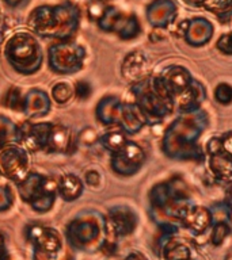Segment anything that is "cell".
<instances>
[{"instance_id": "obj_1", "label": "cell", "mask_w": 232, "mask_h": 260, "mask_svg": "<svg viewBox=\"0 0 232 260\" xmlns=\"http://www.w3.org/2000/svg\"><path fill=\"white\" fill-rule=\"evenodd\" d=\"M191 205L186 183L178 175L156 183L148 192V214L162 235L174 236L179 231Z\"/></svg>"}, {"instance_id": "obj_2", "label": "cell", "mask_w": 232, "mask_h": 260, "mask_svg": "<svg viewBox=\"0 0 232 260\" xmlns=\"http://www.w3.org/2000/svg\"><path fill=\"white\" fill-rule=\"evenodd\" d=\"M208 126L209 115L205 110L182 113L167 126L163 134L160 144L163 154L179 161H204L205 152L198 141Z\"/></svg>"}, {"instance_id": "obj_3", "label": "cell", "mask_w": 232, "mask_h": 260, "mask_svg": "<svg viewBox=\"0 0 232 260\" xmlns=\"http://www.w3.org/2000/svg\"><path fill=\"white\" fill-rule=\"evenodd\" d=\"M27 23L36 36L59 42L71 41L80 26V10L72 2L45 4L30 12Z\"/></svg>"}, {"instance_id": "obj_4", "label": "cell", "mask_w": 232, "mask_h": 260, "mask_svg": "<svg viewBox=\"0 0 232 260\" xmlns=\"http://www.w3.org/2000/svg\"><path fill=\"white\" fill-rule=\"evenodd\" d=\"M65 241L72 251L95 253L109 247L106 214L85 209L73 215L65 225Z\"/></svg>"}, {"instance_id": "obj_5", "label": "cell", "mask_w": 232, "mask_h": 260, "mask_svg": "<svg viewBox=\"0 0 232 260\" xmlns=\"http://www.w3.org/2000/svg\"><path fill=\"white\" fill-rule=\"evenodd\" d=\"M130 92L134 96V103L146 118L147 125L160 123L175 109V99L167 91L159 75L146 76L133 83Z\"/></svg>"}, {"instance_id": "obj_6", "label": "cell", "mask_w": 232, "mask_h": 260, "mask_svg": "<svg viewBox=\"0 0 232 260\" xmlns=\"http://www.w3.org/2000/svg\"><path fill=\"white\" fill-rule=\"evenodd\" d=\"M3 54L7 64L22 76L36 75L44 65V49L33 32L18 31L10 37Z\"/></svg>"}, {"instance_id": "obj_7", "label": "cell", "mask_w": 232, "mask_h": 260, "mask_svg": "<svg viewBox=\"0 0 232 260\" xmlns=\"http://www.w3.org/2000/svg\"><path fill=\"white\" fill-rule=\"evenodd\" d=\"M24 236L33 248V260H75L73 251L56 228L30 223Z\"/></svg>"}, {"instance_id": "obj_8", "label": "cell", "mask_w": 232, "mask_h": 260, "mask_svg": "<svg viewBox=\"0 0 232 260\" xmlns=\"http://www.w3.org/2000/svg\"><path fill=\"white\" fill-rule=\"evenodd\" d=\"M20 199L27 203L38 214H46L52 210L57 201V180L30 171L23 180L16 183Z\"/></svg>"}, {"instance_id": "obj_9", "label": "cell", "mask_w": 232, "mask_h": 260, "mask_svg": "<svg viewBox=\"0 0 232 260\" xmlns=\"http://www.w3.org/2000/svg\"><path fill=\"white\" fill-rule=\"evenodd\" d=\"M87 52L73 41H63L49 46L48 49V67L53 73L60 76L76 75L83 69Z\"/></svg>"}, {"instance_id": "obj_10", "label": "cell", "mask_w": 232, "mask_h": 260, "mask_svg": "<svg viewBox=\"0 0 232 260\" xmlns=\"http://www.w3.org/2000/svg\"><path fill=\"white\" fill-rule=\"evenodd\" d=\"M98 27L105 32H113L121 40L130 41L137 38L141 32V24L134 14H126L120 8L106 7L97 20Z\"/></svg>"}, {"instance_id": "obj_11", "label": "cell", "mask_w": 232, "mask_h": 260, "mask_svg": "<svg viewBox=\"0 0 232 260\" xmlns=\"http://www.w3.org/2000/svg\"><path fill=\"white\" fill-rule=\"evenodd\" d=\"M30 172V153L20 144L0 149V175L12 183H19Z\"/></svg>"}, {"instance_id": "obj_12", "label": "cell", "mask_w": 232, "mask_h": 260, "mask_svg": "<svg viewBox=\"0 0 232 260\" xmlns=\"http://www.w3.org/2000/svg\"><path fill=\"white\" fill-rule=\"evenodd\" d=\"M147 160L146 150L136 141L128 140L125 145L115 153L110 154V168L114 174L129 178L138 174Z\"/></svg>"}, {"instance_id": "obj_13", "label": "cell", "mask_w": 232, "mask_h": 260, "mask_svg": "<svg viewBox=\"0 0 232 260\" xmlns=\"http://www.w3.org/2000/svg\"><path fill=\"white\" fill-rule=\"evenodd\" d=\"M106 218L109 229V247L115 245L118 240L132 235L138 225L137 213L128 205L111 206L107 210Z\"/></svg>"}, {"instance_id": "obj_14", "label": "cell", "mask_w": 232, "mask_h": 260, "mask_svg": "<svg viewBox=\"0 0 232 260\" xmlns=\"http://www.w3.org/2000/svg\"><path fill=\"white\" fill-rule=\"evenodd\" d=\"M53 122H30L26 121L19 125L20 129V145L23 144L28 152H42L45 153L48 145L49 136L52 132Z\"/></svg>"}, {"instance_id": "obj_15", "label": "cell", "mask_w": 232, "mask_h": 260, "mask_svg": "<svg viewBox=\"0 0 232 260\" xmlns=\"http://www.w3.org/2000/svg\"><path fill=\"white\" fill-rule=\"evenodd\" d=\"M159 77L175 101L183 92H186L194 81L189 69L182 67V65L175 64L163 69V72L159 75Z\"/></svg>"}, {"instance_id": "obj_16", "label": "cell", "mask_w": 232, "mask_h": 260, "mask_svg": "<svg viewBox=\"0 0 232 260\" xmlns=\"http://www.w3.org/2000/svg\"><path fill=\"white\" fill-rule=\"evenodd\" d=\"M77 146H79L77 133H75L68 126L54 123L49 136L45 153L72 154L76 152Z\"/></svg>"}, {"instance_id": "obj_17", "label": "cell", "mask_w": 232, "mask_h": 260, "mask_svg": "<svg viewBox=\"0 0 232 260\" xmlns=\"http://www.w3.org/2000/svg\"><path fill=\"white\" fill-rule=\"evenodd\" d=\"M213 222H215V215L209 207L191 205L183 217L181 228H185L186 231L190 232L191 236L199 237L205 235L208 229H211Z\"/></svg>"}, {"instance_id": "obj_18", "label": "cell", "mask_w": 232, "mask_h": 260, "mask_svg": "<svg viewBox=\"0 0 232 260\" xmlns=\"http://www.w3.org/2000/svg\"><path fill=\"white\" fill-rule=\"evenodd\" d=\"M52 110V98L41 88H32L24 93L22 113L27 119L45 118Z\"/></svg>"}, {"instance_id": "obj_19", "label": "cell", "mask_w": 232, "mask_h": 260, "mask_svg": "<svg viewBox=\"0 0 232 260\" xmlns=\"http://www.w3.org/2000/svg\"><path fill=\"white\" fill-rule=\"evenodd\" d=\"M178 15V7L172 0H154L147 6L146 18L152 27L166 28Z\"/></svg>"}, {"instance_id": "obj_20", "label": "cell", "mask_w": 232, "mask_h": 260, "mask_svg": "<svg viewBox=\"0 0 232 260\" xmlns=\"http://www.w3.org/2000/svg\"><path fill=\"white\" fill-rule=\"evenodd\" d=\"M215 27L209 19L202 16H195L193 19L186 20V27L183 30V38L187 44L194 48H201L209 44L213 37Z\"/></svg>"}, {"instance_id": "obj_21", "label": "cell", "mask_w": 232, "mask_h": 260, "mask_svg": "<svg viewBox=\"0 0 232 260\" xmlns=\"http://www.w3.org/2000/svg\"><path fill=\"white\" fill-rule=\"evenodd\" d=\"M146 126V118L136 106V103L134 102H122L118 127L126 136H134V134L140 133Z\"/></svg>"}, {"instance_id": "obj_22", "label": "cell", "mask_w": 232, "mask_h": 260, "mask_svg": "<svg viewBox=\"0 0 232 260\" xmlns=\"http://www.w3.org/2000/svg\"><path fill=\"white\" fill-rule=\"evenodd\" d=\"M122 101L114 95H106L97 103L95 118L103 126H118Z\"/></svg>"}, {"instance_id": "obj_23", "label": "cell", "mask_w": 232, "mask_h": 260, "mask_svg": "<svg viewBox=\"0 0 232 260\" xmlns=\"http://www.w3.org/2000/svg\"><path fill=\"white\" fill-rule=\"evenodd\" d=\"M147 64H148V60L144 56V53L140 52V50L128 53L121 64L122 77L130 83L141 80L146 77Z\"/></svg>"}, {"instance_id": "obj_24", "label": "cell", "mask_w": 232, "mask_h": 260, "mask_svg": "<svg viewBox=\"0 0 232 260\" xmlns=\"http://www.w3.org/2000/svg\"><path fill=\"white\" fill-rule=\"evenodd\" d=\"M85 184L79 175L68 172L57 180V194L64 202H75L84 192Z\"/></svg>"}, {"instance_id": "obj_25", "label": "cell", "mask_w": 232, "mask_h": 260, "mask_svg": "<svg viewBox=\"0 0 232 260\" xmlns=\"http://www.w3.org/2000/svg\"><path fill=\"white\" fill-rule=\"evenodd\" d=\"M205 98H207L205 87L199 81L194 80L186 92H183L181 96L177 98L175 106H178L181 114L191 113V111H197V110L202 109V103L205 102Z\"/></svg>"}, {"instance_id": "obj_26", "label": "cell", "mask_w": 232, "mask_h": 260, "mask_svg": "<svg viewBox=\"0 0 232 260\" xmlns=\"http://www.w3.org/2000/svg\"><path fill=\"white\" fill-rule=\"evenodd\" d=\"M209 170L217 180H228L232 178V157L224 153L220 146L217 150L209 152Z\"/></svg>"}, {"instance_id": "obj_27", "label": "cell", "mask_w": 232, "mask_h": 260, "mask_svg": "<svg viewBox=\"0 0 232 260\" xmlns=\"http://www.w3.org/2000/svg\"><path fill=\"white\" fill-rule=\"evenodd\" d=\"M162 239H164L163 243H160V255L164 260H189L191 259L190 248L186 244L177 241L174 236L163 235Z\"/></svg>"}, {"instance_id": "obj_28", "label": "cell", "mask_w": 232, "mask_h": 260, "mask_svg": "<svg viewBox=\"0 0 232 260\" xmlns=\"http://www.w3.org/2000/svg\"><path fill=\"white\" fill-rule=\"evenodd\" d=\"M11 144H20L19 125L6 115H0V149Z\"/></svg>"}, {"instance_id": "obj_29", "label": "cell", "mask_w": 232, "mask_h": 260, "mask_svg": "<svg viewBox=\"0 0 232 260\" xmlns=\"http://www.w3.org/2000/svg\"><path fill=\"white\" fill-rule=\"evenodd\" d=\"M128 140H129L128 136L121 129L110 130V132H106L98 137L99 145L105 150H107L110 154L115 153L117 150L121 149L122 146L128 142Z\"/></svg>"}, {"instance_id": "obj_30", "label": "cell", "mask_w": 232, "mask_h": 260, "mask_svg": "<svg viewBox=\"0 0 232 260\" xmlns=\"http://www.w3.org/2000/svg\"><path fill=\"white\" fill-rule=\"evenodd\" d=\"M211 229L212 232L211 236H209V241L213 247H220L227 240L228 236L232 233L231 225L225 219H220V221L213 222Z\"/></svg>"}, {"instance_id": "obj_31", "label": "cell", "mask_w": 232, "mask_h": 260, "mask_svg": "<svg viewBox=\"0 0 232 260\" xmlns=\"http://www.w3.org/2000/svg\"><path fill=\"white\" fill-rule=\"evenodd\" d=\"M50 98L57 105H65L73 98V87L68 81H59L52 87Z\"/></svg>"}, {"instance_id": "obj_32", "label": "cell", "mask_w": 232, "mask_h": 260, "mask_svg": "<svg viewBox=\"0 0 232 260\" xmlns=\"http://www.w3.org/2000/svg\"><path fill=\"white\" fill-rule=\"evenodd\" d=\"M23 96L24 93H22L19 87L16 85H12L8 88V91L4 93L3 98V105L10 110H14V111H20L22 113V109H23Z\"/></svg>"}, {"instance_id": "obj_33", "label": "cell", "mask_w": 232, "mask_h": 260, "mask_svg": "<svg viewBox=\"0 0 232 260\" xmlns=\"http://www.w3.org/2000/svg\"><path fill=\"white\" fill-rule=\"evenodd\" d=\"M202 7L224 19L232 14V0H207Z\"/></svg>"}, {"instance_id": "obj_34", "label": "cell", "mask_w": 232, "mask_h": 260, "mask_svg": "<svg viewBox=\"0 0 232 260\" xmlns=\"http://www.w3.org/2000/svg\"><path fill=\"white\" fill-rule=\"evenodd\" d=\"M213 98L221 106L232 105V85L225 81L219 83L213 91Z\"/></svg>"}, {"instance_id": "obj_35", "label": "cell", "mask_w": 232, "mask_h": 260, "mask_svg": "<svg viewBox=\"0 0 232 260\" xmlns=\"http://www.w3.org/2000/svg\"><path fill=\"white\" fill-rule=\"evenodd\" d=\"M14 206V191L8 184H0V213H6Z\"/></svg>"}, {"instance_id": "obj_36", "label": "cell", "mask_w": 232, "mask_h": 260, "mask_svg": "<svg viewBox=\"0 0 232 260\" xmlns=\"http://www.w3.org/2000/svg\"><path fill=\"white\" fill-rule=\"evenodd\" d=\"M93 95L91 83L87 80H77L73 85V96L79 101H87Z\"/></svg>"}, {"instance_id": "obj_37", "label": "cell", "mask_w": 232, "mask_h": 260, "mask_svg": "<svg viewBox=\"0 0 232 260\" xmlns=\"http://www.w3.org/2000/svg\"><path fill=\"white\" fill-rule=\"evenodd\" d=\"M216 48L224 56H232V32H225L216 42Z\"/></svg>"}, {"instance_id": "obj_38", "label": "cell", "mask_w": 232, "mask_h": 260, "mask_svg": "<svg viewBox=\"0 0 232 260\" xmlns=\"http://www.w3.org/2000/svg\"><path fill=\"white\" fill-rule=\"evenodd\" d=\"M220 146L224 153L232 157V132H225L223 136H220Z\"/></svg>"}, {"instance_id": "obj_39", "label": "cell", "mask_w": 232, "mask_h": 260, "mask_svg": "<svg viewBox=\"0 0 232 260\" xmlns=\"http://www.w3.org/2000/svg\"><path fill=\"white\" fill-rule=\"evenodd\" d=\"M84 184L90 187H98L99 186V183H101V174L95 170H90L85 171L84 174Z\"/></svg>"}, {"instance_id": "obj_40", "label": "cell", "mask_w": 232, "mask_h": 260, "mask_svg": "<svg viewBox=\"0 0 232 260\" xmlns=\"http://www.w3.org/2000/svg\"><path fill=\"white\" fill-rule=\"evenodd\" d=\"M10 256H8L7 252V244H6V237L0 232V260H8Z\"/></svg>"}, {"instance_id": "obj_41", "label": "cell", "mask_w": 232, "mask_h": 260, "mask_svg": "<svg viewBox=\"0 0 232 260\" xmlns=\"http://www.w3.org/2000/svg\"><path fill=\"white\" fill-rule=\"evenodd\" d=\"M3 2L11 8H23L24 6H27L30 0H3Z\"/></svg>"}, {"instance_id": "obj_42", "label": "cell", "mask_w": 232, "mask_h": 260, "mask_svg": "<svg viewBox=\"0 0 232 260\" xmlns=\"http://www.w3.org/2000/svg\"><path fill=\"white\" fill-rule=\"evenodd\" d=\"M224 206H225L229 215L232 217V186L228 188L227 195H225V201H224Z\"/></svg>"}, {"instance_id": "obj_43", "label": "cell", "mask_w": 232, "mask_h": 260, "mask_svg": "<svg viewBox=\"0 0 232 260\" xmlns=\"http://www.w3.org/2000/svg\"><path fill=\"white\" fill-rule=\"evenodd\" d=\"M207 0H183V3L189 4L191 7H202Z\"/></svg>"}, {"instance_id": "obj_44", "label": "cell", "mask_w": 232, "mask_h": 260, "mask_svg": "<svg viewBox=\"0 0 232 260\" xmlns=\"http://www.w3.org/2000/svg\"><path fill=\"white\" fill-rule=\"evenodd\" d=\"M124 260H144L138 253H129Z\"/></svg>"}, {"instance_id": "obj_45", "label": "cell", "mask_w": 232, "mask_h": 260, "mask_svg": "<svg viewBox=\"0 0 232 260\" xmlns=\"http://www.w3.org/2000/svg\"><path fill=\"white\" fill-rule=\"evenodd\" d=\"M225 260H232V249L228 252V255L225 256Z\"/></svg>"}, {"instance_id": "obj_46", "label": "cell", "mask_w": 232, "mask_h": 260, "mask_svg": "<svg viewBox=\"0 0 232 260\" xmlns=\"http://www.w3.org/2000/svg\"><path fill=\"white\" fill-rule=\"evenodd\" d=\"M99 2H107V0H99Z\"/></svg>"}, {"instance_id": "obj_47", "label": "cell", "mask_w": 232, "mask_h": 260, "mask_svg": "<svg viewBox=\"0 0 232 260\" xmlns=\"http://www.w3.org/2000/svg\"><path fill=\"white\" fill-rule=\"evenodd\" d=\"M189 260H194V259H189Z\"/></svg>"}, {"instance_id": "obj_48", "label": "cell", "mask_w": 232, "mask_h": 260, "mask_svg": "<svg viewBox=\"0 0 232 260\" xmlns=\"http://www.w3.org/2000/svg\"><path fill=\"white\" fill-rule=\"evenodd\" d=\"M0 176H2V175H0Z\"/></svg>"}]
</instances>
